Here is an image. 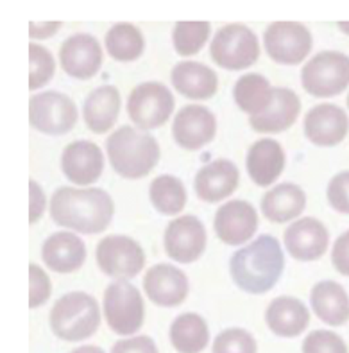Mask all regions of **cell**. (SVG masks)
<instances>
[{"label":"cell","mask_w":349,"mask_h":353,"mask_svg":"<svg viewBox=\"0 0 349 353\" xmlns=\"http://www.w3.org/2000/svg\"><path fill=\"white\" fill-rule=\"evenodd\" d=\"M265 50L276 63L297 65L312 50V34L303 23L274 22L264 34Z\"/></svg>","instance_id":"8fae6325"},{"label":"cell","mask_w":349,"mask_h":353,"mask_svg":"<svg viewBox=\"0 0 349 353\" xmlns=\"http://www.w3.org/2000/svg\"><path fill=\"white\" fill-rule=\"evenodd\" d=\"M213 353H256V341L242 328H228L215 337Z\"/></svg>","instance_id":"e575fe53"},{"label":"cell","mask_w":349,"mask_h":353,"mask_svg":"<svg viewBox=\"0 0 349 353\" xmlns=\"http://www.w3.org/2000/svg\"><path fill=\"white\" fill-rule=\"evenodd\" d=\"M72 353H104V350H101L98 346H81Z\"/></svg>","instance_id":"7bdbcfd3"},{"label":"cell","mask_w":349,"mask_h":353,"mask_svg":"<svg viewBox=\"0 0 349 353\" xmlns=\"http://www.w3.org/2000/svg\"><path fill=\"white\" fill-rule=\"evenodd\" d=\"M303 88L313 97H333L349 86V58L342 52H319L301 74Z\"/></svg>","instance_id":"8992f818"},{"label":"cell","mask_w":349,"mask_h":353,"mask_svg":"<svg viewBox=\"0 0 349 353\" xmlns=\"http://www.w3.org/2000/svg\"><path fill=\"white\" fill-rule=\"evenodd\" d=\"M112 353H160L154 341L147 336L133 337V339H122L115 343Z\"/></svg>","instance_id":"f35d334b"},{"label":"cell","mask_w":349,"mask_h":353,"mask_svg":"<svg viewBox=\"0 0 349 353\" xmlns=\"http://www.w3.org/2000/svg\"><path fill=\"white\" fill-rule=\"evenodd\" d=\"M29 280H31V291H29V305L31 309H36L40 305L47 303L50 298V280L40 265H29Z\"/></svg>","instance_id":"8d00e7d4"},{"label":"cell","mask_w":349,"mask_h":353,"mask_svg":"<svg viewBox=\"0 0 349 353\" xmlns=\"http://www.w3.org/2000/svg\"><path fill=\"white\" fill-rule=\"evenodd\" d=\"M330 244V233L321 221L304 217L290 224L285 232V246L295 260L312 262L321 259Z\"/></svg>","instance_id":"ac0fdd59"},{"label":"cell","mask_w":349,"mask_h":353,"mask_svg":"<svg viewBox=\"0 0 349 353\" xmlns=\"http://www.w3.org/2000/svg\"><path fill=\"white\" fill-rule=\"evenodd\" d=\"M49 321L54 336L68 343H79L97 332L101 310L94 296L86 292H68L56 301Z\"/></svg>","instance_id":"277c9868"},{"label":"cell","mask_w":349,"mask_h":353,"mask_svg":"<svg viewBox=\"0 0 349 353\" xmlns=\"http://www.w3.org/2000/svg\"><path fill=\"white\" fill-rule=\"evenodd\" d=\"M41 259L56 273H74L86 260V248L77 235L58 232L50 235L41 248Z\"/></svg>","instance_id":"7402d4cb"},{"label":"cell","mask_w":349,"mask_h":353,"mask_svg":"<svg viewBox=\"0 0 349 353\" xmlns=\"http://www.w3.org/2000/svg\"><path fill=\"white\" fill-rule=\"evenodd\" d=\"M174 112V97L161 83H142L131 92L127 113L140 130H156Z\"/></svg>","instance_id":"ba28073f"},{"label":"cell","mask_w":349,"mask_h":353,"mask_svg":"<svg viewBox=\"0 0 349 353\" xmlns=\"http://www.w3.org/2000/svg\"><path fill=\"white\" fill-rule=\"evenodd\" d=\"M301 112L299 97L290 88H274L273 103L260 115L251 117V128L258 133H282L294 125Z\"/></svg>","instance_id":"44dd1931"},{"label":"cell","mask_w":349,"mask_h":353,"mask_svg":"<svg viewBox=\"0 0 349 353\" xmlns=\"http://www.w3.org/2000/svg\"><path fill=\"white\" fill-rule=\"evenodd\" d=\"M303 353H349L344 339L331 330H313L303 343Z\"/></svg>","instance_id":"d590c367"},{"label":"cell","mask_w":349,"mask_h":353,"mask_svg":"<svg viewBox=\"0 0 349 353\" xmlns=\"http://www.w3.org/2000/svg\"><path fill=\"white\" fill-rule=\"evenodd\" d=\"M120 112V94L112 85L95 88L86 97L83 106V117L89 131L103 134L113 128Z\"/></svg>","instance_id":"484cf974"},{"label":"cell","mask_w":349,"mask_h":353,"mask_svg":"<svg viewBox=\"0 0 349 353\" xmlns=\"http://www.w3.org/2000/svg\"><path fill=\"white\" fill-rule=\"evenodd\" d=\"M274 88L267 79L260 74H246L235 85V103L242 112L251 117L264 113L273 103Z\"/></svg>","instance_id":"f546056e"},{"label":"cell","mask_w":349,"mask_h":353,"mask_svg":"<svg viewBox=\"0 0 349 353\" xmlns=\"http://www.w3.org/2000/svg\"><path fill=\"white\" fill-rule=\"evenodd\" d=\"M29 187H31V224H34L45 212V194L40 185L32 179Z\"/></svg>","instance_id":"60d3db41"},{"label":"cell","mask_w":349,"mask_h":353,"mask_svg":"<svg viewBox=\"0 0 349 353\" xmlns=\"http://www.w3.org/2000/svg\"><path fill=\"white\" fill-rule=\"evenodd\" d=\"M306 205V196L297 185L283 183L271 188L262 199V212L271 223L295 219Z\"/></svg>","instance_id":"83f0119b"},{"label":"cell","mask_w":349,"mask_h":353,"mask_svg":"<svg viewBox=\"0 0 349 353\" xmlns=\"http://www.w3.org/2000/svg\"><path fill=\"white\" fill-rule=\"evenodd\" d=\"M210 56L226 70H244L258 61L260 45L249 27L229 23L219 29L211 40Z\"/></svg>","instance_id":"5b68a950"},{"label":"cell","mask_w":349,"mask_h":353,"mask_svg":"<svg viewBox=\"0 0 349 353\" xmlns=\"http://www.w3.org/2000/svg\"><path fill=\"white\" fill-rule=\"evenodd\" d=\"M63 70L76 79H89L103 65V49L94 36L74 34L63 41L59 50Z\"/></svg>","instance_id":"2e32d148"},{"label":"cell","mask_w":349,"mask_h":353,"mask_svg":"<svg viewBox=\"0 0 349 353\" xmlns=\"http://www.w3.org/2000/svg\"><path fill=\"white\" fill-rule=\"evenodd\" d=\"M331 262L340 274L349 276V230L335 241L331 251Z\"/></svg>","instance_id":"ab89813d"},{"label":"cell","mask_w":349,"mask_h":353,"mask_svg":"<svg viewBox=\"0 0 349 353\" xmlns=\"http://www.w3.org/2000/svg\"><path fill=\"white\" fill-rule=\"evenodd\" d=\"M115 205L103 188L61 187L50 199V217L63 228L79 233H101L109 226Z\"/></svg>","instance_id":"6da1fadb"},{"label":"cell","mask_w":349,"mask_h":353,"mask_svg":"<svg viewBox=\"0 0 349 353\" xmlns=\"http://www.w3.org/2000/svg\"><path fill=\"white\" fill-rule=\"evenodd\" d=\"M149 300L160 307H178L188 296V278L183 271L169 264L151 268L143 278Z\"/></svg>","instance_id":"d6986e66"},{"label":"cell","mask_w":349,"mask_h":353,"mask_svg":"<svg viewBox=\"0 0 349 353\" xmlns=\"http://www.w3.org/2000/svg\"><path fill=\"white\" fill-rule=\"evenodd\" d=\"M151 203L160 214L176 215L187 205V190L174 176H158L149 188Z\"/></svg>","instance_id":"1f68e13d"},{"label":"cell","mask_w":349,"mask_h":353,"mask_svg":"<svg viewBox=\"0 0 349 353\" xmlns=\"http://www.w3.org/2000/svg\"><path fill=\"white\" fill-rule=\"evenodd\" d=\"M258 226V215L255 206L247 201H229L215 214V233L229 246H240L249 241Z\"/></svg>","instance_id":"4fadbf2b"},{"label":"cell","mask_w":349,"mask_h":353,"mask_svg":"<svg viewBox=\"0 0 349 353\" xmlns=\"http://www.w3.org/2000/svg\"><path fill=\"white\" fill-rule=\"evenodd\" d=\"M285 167V152L276 140L262 139L247 152V172L258 187L273 185Z\"/></svg>","instance_id":"603a6c76"},{"label":"cell","mask_w":349,"mask_h":353,"mask_svg":"<svg viewBox=\"0 0 349 353\" xmlns=\"http://www.w3.org/2000/svg\"><path fill=\"white\" fill-rule=\"evenodd\" d=\"M172 85L188 99L204 101L217 94L219 79L211 68L197 61H181L172 70Z\"/></svg>","instance_id":"cb8c5ba5"},{"label":"cell","mask_w":349,"mask_h":353,"mask_svg":"<svg viewBox=\"0 0 349 353\" xmlns=\"http://www.w3.org/2000/svg\"><path fill=\"white\" fill-rule=\"evenodd\" d=\"M339 29L346 34H349V22H339Z\"/></svg>","instance_id":"ee69618b"},{"label":"cell","mask_w":349,"mask_h":353,"mask_svg":"<svg viewBox=\"0 0 349 353\" xmlns=\"http://www.w3.org/2000/svg\"><path fill=\"white\" fill-rule=\"evenodd\" d=\"M61 167L68 181L74 185H92L103 174V151L97 143L88 140L72 142L63 151Z\"/></svg>","instance_id":"e0dca14e"},{"label":"cell","mask_w":349,"mask_h":353,"mask_svg":"<svg viewBox=\"0 0 349 353\" xmlns=\"http://www.w3.org/2000/svg\"><path fill=\"white\" fill-rule=\"evenodd\" d=\"M29 121L34 130L47 134H65L76 125V103L59 92H43L29 101Z\"/></svg>","instance_id":"30bf717a"},{"label":"cell","mask_w":349,"mask_h":353,"mask_svg":"<svg viewBox=\"0 0 349 353\" xmlns=\"http://www.w3.org/2000/svg\"><path fill=\"white\" fill-rule=\"evenodd\" d=\"M312 309L321 321L340 327L349 321V296L337 282H319L312 289Z\"/></svg>","instance_id":"4316f807"},{"label":"cell","mask_w":349,"mask_h":353,"mask_svg":"<svg viewBox=\"0 0 349 353\" xmlns=\"http://www.w3.org/2000/svg\"><path fill=\"white\" fill-rule=\"evenodd\" d=\"M172 133L181 148L195 151L213 140L217 133V121L208 108L188 104L176 115Z\"/></svg>","instance_id":"5bb4252c"},{"label":"cell","mask_w":349,"mask_h":353,"mask_svg":"<svg viewBox=\"0 0 349 353\" xmlns=\"http://www.w3.org/2000/svg\"><path fill=\"white\" fill-rule=\"evenodd\" d=\"M285 259L279 242L273 235H262L249 246L242 248L231 256L229 271L242 291L264 294L279 280Z\"/></svg>","instance_id":"7a4b0ae2"},{"label":"cell","mask_w":349,"mask_h":353,"mask_svg":"<svg viewBox=\"0 0 349 353\" xmlns=\"http://www.w3.org/2000/svg\"><path fill=\"white\" fill-rule=\"evenodd\" d=\"M29 59H31V77H29V88L38 90L52 79L56 63L52 54L41 47V45H29Z\"/></svg>","instance_id":"836d02e7"},{"label":"cell","mask_w":349,"mask_h":353,"mask_svg":"<svg viewBox=\"0 0 349 353\" xmlns=\"http://www.w3.org/2000/svg\"><path fill=\"white\" fill-rule=\"evenodd\" d=\"M267 327L279 337H295L306 330L310 323L308 309L295 298H276L265 312Z\"/></svg>","instance_id":"d4e9b609"},{"label":"cell","mask_w":349,"mask_h":353,"mask_svg":"<svg viewBox=\"0 0 349 353\" xmlns=\"http://www.w3.org/2000/svg\"><path fill=\"white\" fill-rule=\"evenodd\" d=\"M104 316L115 334L131 336L143 325V300L138 289L127 282H115L104 292Z\"/></svg>","instance_id":"52a82bcc"},{"label":"cell","mask_w":349,"mask_h":353,"mask_svg":"<svg viewBox=\"0 0 349 353\" xmlns=\"http://www.w3.org/2000/svg\"><path fill=\"white\" fill-rule=\"evenodd\" d=\"M328 201L337 212L349 215V170L333 176L328 185Z\"/></svg>","instance_id":"74e56055"},{"label":"cell","mask_w":349,"mask_h":353,"mask_svg":"<svg viewBox=\"0 0 349 353\" xmlns=\"http://www.w3.org/2000/svg\"><path fill=\"white\" fill-rule=\"evenodd\" d=\"M145 41L133 23H116L106 34V49L116 61H134L143 52Z\"/></svg>","instance_id":"4dcf8cb0"},{"label":"cell","mask_w":349,"mask_h":353,"mask_svg":"<svg viewBox=\"0 0 349 353\" xmlns=\"http://www.w3.org/2000/svg\"><path fill=\"white\" fill-rule=\"evenodd\" d=\"M238 181H240V172L233 161L215 160L197 172L193 188L197 197L202 201L219 203L237 190Z\"/></svg>","instance_id":"ffe728a7"},{"label":"cell","mask_w":349,"mask_h":353,"mask_svg":"<svg viewBox=\"0 0 349 353\" xmlns=\"http://www.w3.org/2000/svg\"><path fill=\"white\" fill-rule=\"evenodd\" d=\"M61 22H47V23H34L31 22V38H49L54 32H58Z\"/></svg>","instance_id":"b9f144b4"},{"label":"cell","mask_w":349,"mask_h":353,"mask_svg":"<svg viewBox=\"0 0 349 353\" xmlns=\"http://www.w3.org/2000/svg\"><path fill=\"white\" fill-rule=\"evenodd\" d=\"M206 230L193 215L178 217L165 230L167 255L181 264H192L204 253Z\"/></svg>","instance_id":"7c38bea8"},{"label":"cell","mask_w":349,"mask_h":353,"mask_svg":"<svg viewBox=\"0 0 349 353\" xmlns=\"http://www.w3.org/2000/svg\"><path fill=\"white\" fill-rule=\"evenodd\" d=\"M210 38V23L208 22H178L176 23L174 47L181 56H193L204 47Z\"/></svg>","instance_id":"d6a6232c"},{"label":"cell","mask_w":349,"mask_h":353,"mask_svg":"<svg viewBox=\"0 0 349 353\" xmlns=\"http://www.w3.org/2000/svg\"><path fill=\"white\" fill-rule=\"evenodd\" d=\"M97 264L104 274L122 282L134 278L145 265V255L136 241L124 235H109L98 242Z\"/></svg>","instance_id":"9c48e42d"},{"label":"cell","mask_w":349,"mask_h":353,"mask_svg":"<svg viewBox=\"0 0 349 353\" xmlns=\"http://www.w3.org/2000/svg\"><path fill=\"white\" fill-rule=\"evenodd\" d=\"M348 106H349V95H348Z\"/></svg>","instance_id":"f6af8a7d"},{"label":"cell","mask_w":349,"mask_h":353,"mask_svg":"<svg viewBox=\"0 0 349 353\" xmlns=\"http://www.w3.org/2000/svg\"><path fill=\"white\" fill-rule=\"evenodd\" d=\"M106 151L113 170L127 179L147 176L160 160V145L154 137L129 125L113 131L106 140Z\"/></svg>","instance_id":"3957f363"},{"label":"cell","mask_w":349,"mask_h":353,"mask_svg":"<svg viewBox=\"0 0 349 353\" xmlns=\"http://www.w3.org/2000/svg\"><path fill=\"white\" fill-rule=\"evenodd\" d=\"M349 119L342 108L335 104H319L304 117L306 139L321 148H333L346 139Z\"/></svg>","instance_id":"9a60e30c"},{"label":"cell","mask_w":349,"mask_h":353,"mask_svg":"<svg viewBox=\"0 0 349 353\" xmlns=\"http://www.w3.org/2000/svg\"><path fill=\"white\" fill-rule=\"evenodd\" d=\"M170 343L179 353H201L210 343L206 321L197 314H181L170 327Z\"/></svg>","instance_id":"f1b7e54d"}]
</instances>
